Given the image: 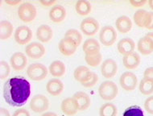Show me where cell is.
I'll return each mask as SVG.
<instances>
[{
    "label": "cell",
    "mask_w": 153,
    "mask_h": 116,
    "mask_svg": "<svg viewBox=\"0 0 153 116\" xmlns=\"http://www.w3.org/2000/svg\"><path fill=\"white\" fill-rule=\"evenodd\" d=\"M130 3L132 7H134L139 8L142 7L143 6L148 3L147 0H130Z\"/></svg>",
    "instance_id": "37"
},
{
    "label": "cell",
    "mask_w": 153,
    "mask_h": 116,
    "mask_svg": "<svg viewBox=\"0 0 153 116\" xmlns=\"http://www.w3.org/2000/svg\"><path fill=\"white\" fill-rule=\"evenodd\" d=\"M117 39V32L112 26L106 25L100 30L99 40L102 45L110 47L114 44Z\"/></svg>",
    "instance_id": "5"
},
{
    "label": "cell",
    "mask_w": 153,
    "mask_h": 116,
    "mask_svg": "<svg viewBox=\"0 0 153 116\" xmlns=\"http://www.w3.org/2000/svg\"><path fill=\"white\" fill-rule=\"evenodd\" d=\"M143 78L153 80V67H149L145 69L143 73Z\"/></svg>",
    "instance_id": "39"
},
{
    "label": "cell",
    "mask_w": 153,
    "mask_h": 116,
    "mask_svg": "<svg viewBox=\"0 0 153 116\" xmlns=\"http://www.w3.org/2000/svg\"><path fill=\"white\" fill-rule=\"evenodd\" d=\"M118 70V65L113 59H106L103 61L101 67V73L105 78L110 79L115 76Z\"/></svg>",
    "instance_id": "12"
},
{
    "label": "cell",
    "mask_w": 153,
    "mask_h": 116,
    "mask_svg": "<svg viewBox=\"0 0 153 116\" xmlns=\"http://www.w3.org/2000/svg\"><path fill=\"white\" fill-rule=\"evenodd\" d=\"M135 24L140 28H147L151 20V12L140 9L135 11L133 16Z\"/></svg>",
    "instance_id": "14"
},
{
    "label": "cell",
    "mask_w": 153,
    "mask_h": 116,
    "mask_svg": "<svg viewBox=\"0 0 153 116\" xmlns=\"http://www.w3.org/2000/svg\"><path fill=\"white\" fill-rule=\"evenodd\" d=\"M27 60L23 53H15L10 58V65L15 71H22L27 66Z\"/></svg>",
    "instance_id": "13"
},
{
    "label": "cell",
    "mask_w": 153,
    "mask_h": 116,
    "mask_svg": "<svg viewBox=\"0 0 153 116\" xmlns=\"http://www.w3.org/2000/svg\"><path fill=\"white\" fill-rule=\"evenodd\" d=\"M119 92L117 85L111 81H105L98 87V94L102 99L111 101L116 98Z\"/></svg>",
    "instance_id": "3"
},
{
    "label": "cell",
    "mask_w": 153,
    "mask_h": 116,
    "mask_svg": "<svg viewBox=\"0 0 153 116\" xmlns=\"http://www.w3.org/2000/svg\"><path fill=\"white\" fill-rule=\"evenodd\" d=\"M147 29H148V30H153V12H151V20Z\"/></svg>",
    "instance_id": "43"
},
{
    "label": "cell",
    "mask_w": 153,
    "mask_h": 116,
    "mask_svg": "<svg viewBox=\"0 0 153 116\" xmlns=\"http://www.w3.org/2000/svg\"><path fill=\"white\" fill-rule=\"evenodd\" d=\"M0 116H11V115L7 109L1 107L0 108Z\"/></svg>",
    "instance_id": "42"
},
{
    "label": "cell",
    "mask_w": 153,
    "mask_h": 116,
    "mask_svg": "<svg viewBox=\"0 0 153 116\" xmlns=\"http://www.w3.org/2000/svg\"><path fill=\"white\" fill-rule=\"evenodd\" d=\"M115 26L117 30L122 34H125L131 31L132 28L131 19L127 16H121L116 19Z\"/></svg>",
    "instance_id": "25"
},
{
    "label": "cell",
    "mask_w": 153,
    "mask_h": 116,
    "mask_svg": "<svg viewBox=\"0 0 153 116\" xmlns=\"http://www.w3.org/2000/svg\"><path fill=\"white\" fill-rule=\"evenodd\" d=\"M144 108L148 113L153 115V95L148 97L144 102Z\"/></svg>",
    "instance_id": "36"
},
{
    "label": "cell",
    "mask_w": 153,
    "mask_h": 116,
    "mask_svg": "<svg viewBox=\"0 0 153 116\" xmlns=\"http://www.w3.org/2000/svg\"><path fill=\"white\" fill-rule=\"evenodd\" d=\"M137 48L142 55H149L153 52V41L145 36L138 41Z\"/></svg>",
    "instance_id": "24"
},
{
    "label": "cell",
    "mask_w": 153,
    "mask_h": 116,
    "mask_svg": "<svg viewBox=\"0 0 153 116\" xmlns=\"http://www.w3.org/2000/svg\"><path fill=\"white\" fill-rule=\"evenodd\" d=\"M36 8L29 2H24L19 6L18 16L21 21L24 23H30L36 19Z\"/></svg>",
    "instance_id": "2"
},
{
    "label": "cell",
    "mask_w": 153,
    "mask_h": 116,
    "mask_svg": "<svg viewBox=\"0 0 153 116\" xmlns=\"http://www.w3.org/2000/svg\"><path fill=\"white\" fill-rule=\"evenodd\" d=\"M11 72V66L5 61L0 62V77L1 79H5L8 77Z\"/></svg>",
    "instance_id": "34"
},
{
    "label": "cell",
    "mask_w": 153,
    "mask_h": 116,
    "mask_svg": "<svg viewBox=\"0 0 153 116\" xmlns=\"http://www.w3.org/2000/svg\"><path fill=\"white\" fill-rule=\"evenodd\" d=\"M98 81V74H96L95 73L93 72L92 77H90V80L86 82H84V83H82V85L85 88H91V87L94 86L95 85L97 84V82Z\"/></svg>",
    "instance_id": "35"
},
{
    "label": "cell",
    "mask_w": 153,
    "mask_h": 116,
    "mask_svg": "<svg viewBox=\"0 0 153 116\" xmlns=\"http://www.w3.org/2000/svg\"><path fill=\"white\" fill-rule=\"evenodd\" d=\"M48 71H49L51 75L56 78L61 77L65 73V65L62 61H54L49 65Z\"/></svg>",
    "instance_id": "26"
},
{
    "label": "cell",
    "mask_w": 153,
    "mask_h": 116,
    "mask_svg": "<svg viewBox=\"0 0 153 116\" xmlns=\"http://www.w3.org/2000/svg\"><path fill=\"white\" fill-rule=\"evenodd\" d=\"M12 116H31L30 115L29 111L26 110V109L20 108L16 110L15 112H14L13 115Z\"/></svg>",
    "instance_id": "38"
},
{
    "label": "cell",
    "mask_w": 153,
    "mask_h": 116,
    "mask_svg": "<svg viewBox=\"0 0 153 116\" xmlns=\"http://www.w3.org/2000/svg\"><path fill=\"white\" fill-rule=\"evenodd\" d=\"M41 116H57V115L54 112H45Z\"/></svg>",
    "instance_id": "44"
},
{
    "label": "cell",
    "mask_w": 153,
    "mask_h": 116,
    "mask_svg": "<svg viewBox=\"0 0 153 116\" xmlns=\"http://www.w3.org/2000/svg\"><path fill=\"white\" fill-rule=\"evenodd\" d=\"M46 90L52 96H58L64 90L63 82L58 78L49 80L46 85Z\"/></svg>",
    "instance_id": "20"
},
{
    "label": "cell",
    "mask_w": 153,
    "mask_h": 116,
    "mask_svg": "<svg viewBox=\"0 0 153 116\" xmlns=\"http://www.w3.org/2000/svg\"><path fill=\"white\" fill-rule=\"evenodd\" d=\"M53 32L50 27L47 24H42L36 30V38L42 43H47L53 38Z\"/></svg>",
    "instance_id": "23"
},
{
    "label": "cell",
    "mask_w": 153,
    "mask_h": 116,
    "mask_svg": "<svg viewBox=\"0 0 153 116\" xmlns=\"http://www.w3.org/2000/svg\"><path fill=\"white\" fill-rule=\"evenodd\" d=\"M139 90L143 95H150L153 94V80L143 78L139 85Z\"/></svg>",
    "instance_id": "29"
},
{
    "label": "cell",
    "mask_w": 153,
    "mask_h": 116,
    "mask_svg": "<svg viewBox=\"0 0 153 116\" xmlns=\"http://www.w3.org/2000/svg\"><path fill=\"white\" fill-rule=\"evenodd\" d=\"M118 110L113 103H107L103 104L99 109L100 116H116Z\"/></svg>",
    "instance_id": "30"
},
{
    "label": "cell",
    "mask_w": 153,
    "mask_h": 116,
    "mask_svg": "<svg viewBox=\"0 0 153 116\" xmlns=\"http://www.w3.org/2000/svg\"><path fill=\"white\" fill-rule=\"evenodd\" d=\"M31 94V85L24 77L16 76L7 80L3 85V98L12 106H22Z\"/></svg>",
    "instance_id": "1"
},
{
    "label": "cell",
    "mask_w": 153,
    "mask_h": 116,
    "mask_svg": "<svg viewBox=\"0 0 153 116\" xmlns=\"http://www.w3.org/2000/svg\"><path fill=\"white\" fill-rule=\"evenodd\" d=\"M148 6H149V7L153 11V0H149V1H148Z\"/></svg>",
    "instance_id": "45"
},
{
    "label": "cell",
    "mask_w": 153,
    "mask_h": 116,
    "mask_svg": "<svg viewBox=\"0 0 153 116\" xmlns=\"http://www.w3.org/2000/svg\"><path fill=\"white\" fill-rule=\"evenodd\" d=\"M82 48L85 55L93 56L100 53L101 46L98 40L94 38H90L85 41Z\"/></svg>",
    "instance_id": "16"
},
{
    "label": "cell",
    "mask_w": 153,
    "mask_h": 116,
    "mask_svg": "<svg viewBox=\"0 0 153 116\" xmlns=\"http://www.w3.org/2000/svg\"><path fill=\"white\" fill-rule=\"evenodd\" d=\"M75 10L79 16H87L91 11V4L86 0H78L75 5Z\"/></svg>",
    "instance_id": "28"
},
{
    "label": "cell",
    "mask_w": 153,
    "mask_h": 116,
    "mask_svg": "<svg viewBox=\"0 0 153 116\" xmlns=\"http://www.w3.org/2000/svg\"><path fill=\"white\" fill-rule=\"evenodd\" d=\"M80 28L82 33H84L85 36H92L98 32L99 29V24L95 19L92 17H87L82 21L80 24Z\"/></svg>",
    "instance_id": "9"
},
{
    "label": "cell",
    "mask_w": 153,
    "mask_h": 116,
    "mask_svg": "<svg viewBox=\"0 0 153 116\" xmlns=\"http://www.w3.org/2000/svg\"><path fill=\"white\" fill-rule=\"evenodd\" d=\"M14 27L11 22L7 20H2L0 23V39L6 40L9 39L13 33Z\"/></svg>",
    "instance_id": "27"
},
{
    "label": "cell",
    "mask_w": 153,
    "mask_h": 116,
    "mask_svg": "<svg viewBox=\"0 0 153 116\" xmlns=\"http://www.w3.org/2000/svg\"><path fill=\"white\" fill-rule=\"evenodd\" d=\"M140 63V57L137 53L133 52L129 54L123 56V64L124 67L127 69H135Z\"/></svg>",
    "instance_id": "22"
},
{
    "label": "cell",
    "mask_w": 153,
    "mask_h": 116,
    "mask_svg": "<svg viewBox=\"0 0 153 116\" xmlns=\"http://www.w3.org/2000/svg\"><path fill=\"white\" fill-rule=\"evenodd\" d=\"M49 19L54 23H61L66 16V10L63 6L56 4L50 9L48 14Z\"/></svg>",
    "instance_id": "18"
},
{
    "label": "cell",
    "mask_w": 153,
    "mask_h": 116,
    "mask_svg": "<svg viewBox=\"0 0 153 116\" xmlns=\"http://www.w3.org/2000/svg\"><path fill=\"white\" fill-rule=\"evenodd\" d=\"M73 98L76 102L78 111H85L90 106V98L86 93L79 91L73 95Z\"/></svg>",
    "instance_id": "21"
},
{
    "label": "cell",
    "mask_w": 153,
    "mask_h": 116,
    "mask_svg": "<svg viewBox=\"0 0 153 116\" xmlns=\"http://www.w3.org/2000/svg\"><path fill=\"white\" fill-rule=\"evenodd\" d=\"M47 67L40 63H33L27 69V74L32 81H41L48 75Z\"/></svg>",
    "instance_id": "4"
},
{
    "label": "cell",
    "mask_w": 153,
    "mask_h": 116,
    "mask_svg": "<svg viewBox=\"0 0 153 116\" xmlns=\"http://www.w3.org/2000/svg\"><path fill=\"white\" fill-rule=\"evenodd\" d=\"M25 53L31 59H40L45 55V48L41 43H29L25 48Z\"/></svg>",
    "instance_id": "10"
},
{
    "label": "cell",
    "mask_w": 153,
    "mask_h": 116,
    "mask_svg": "<svg viewBox=\"0 0 153 116\" xmlns=\"http://www.w3.org/2000/svg\"><path fill=\"white\" fill-rule=\"evenodd\" d=\"M29 106L35 113H42L47 111L49 107V101L45 95L36 94L31 99Z\"/></svg>",
    "instance_id": "6"
},
{
    "label": "cell",
    "mask_w": 153,
    "mask_h": 116,
    "mask_svg": "<svg viewBox=\"0 0 153 116\" xmlns=\"http://www.w3.org/2000/svg\"><path fill=\"white\" fill-rule=\"evenodd\" d=\"M123 116H144V115L140 106L134 105L127 107L124 111Z\"/></svg>",
    "instance_id": "33"
},
{
    "label": "cell",
    "mask_w": 153,
    "mask_h": 116,
    "mask_svg": "<svg viewBox=\"0 0 153 116\" xmlns=\"http://www.w3.org/2000/svg\"><path fill=\"white\" fill-rule=\"evenodd\" d=\"M85 62L91 67H98L102 62V56L101 53H98L96 55L93 56L85 55Z\"/></svg>",
    "instance_id": "31"
},
{
    "label": "cell",
    "mask_w": 153,
    "mask_h": 116,
    "mask_svg": "<svg viewBox=\"0 0 153 116\" xmlns=\"http://www.w3.org/2000/svg\"><path fill=\"white\" fill-rule=\"evenodd\" d=\"M5 3L9 6H17L21 4L20 0H5Z\"/></svg>",
    "instance_id": "41"
},
{
    "label": "cell",
    "mask_w": 153,
    "mask_h": 116,
    "mask_svg": "<svg viewBox=\"0 0 153 116\" xmlns=\"http://www.w3.org/2000/svg\"><path fill=\"white\" fill-rule=\"evenodd\" d=\"M92 74L93 72L88 67L84 65L78 66L74 72V78L81 84L88 82L92 77Z\"/></svg>",
    "instance_id": "19"
},
{
    "label": "cell",
    "mask_w": 153,
    "mask_h": 116,
    "mask_svg": "<svg viewBox=\"0 0 153 116\" xmlns=\"http://www.w3.org/2000/svg\"><path fill=\"white\" fill-rule=\"evenodd\" d=\"M135 42L131 38H123L119 40L117 45V48H118L119 53L123 56L133 53L135 50Z\"/></svg>",
    "instance_id": "17"
},
{
    "label": "cell",
    "mask_w": 153,
    "mask_h": 116,
    "mask_svg": "<svg viewBox=\"0 0 153 116\" xmlns=\"http://www.w3.org/2000/svg\"><path fill=\"white\" fill-rule=\"evenodd\" d=\"M14 38L19 45H24L28 44L32 38V30L27 26H19L16 29Z\"/></svg>",
    "instance_id": "8"
},
{
    "label": "cell",
    "mask_w": 153,
    "mask_h": 116,
    "mask_svg": "<svg viewBox=\"0 0 153 116\" xmlns=\"http://www.w3.org/2000/svg\"><path fill=\"white\" fill-rule=\"evenodd\" d=\"M40 3L45 7H53L56 5V1L55 0H40Z\"/></svg>",
    "instance_id": "40"
},
{
    "label": "cell",
    "mask_w": 153,
    "mask_h": 116,
    "mask_svg": "<svg viewBox=\"0 0 153 116\" xmlns=\"http://www.w3.org/2000/svg\"><path fill=\"white\" fill-rule=\"evenodd\" d=\"M65 37L70 38L73 40H74L77 46H79L82 44V36L81 32H78L76 29H69L65 33Z\"/></svg>",
    "instance_id": "32"
},
{
    "label": "cell",
    "mask_w": 153,
    "mask_h": 116,
    "mask_svg": "<svg viewBox=\"0 0 153 116\" xmlns=\"http://www.w3.org/2000/svg\"><path fill=\"white\" fill-rule=\"evenodd\" d=\"M61 110L67 116L75 115L78 111L76 103L73 97L67 98L62 101L61 105Z\"/></svg>",
    "instance_id": "15"
},
{
    "label": "cell",
    "mask_w": 153,
    "mask_h": 116,
    "mask_svg": "<svg viewBox=\"0 0 153 116\" xmlns=\"http://www.w3.org/2000/svg\"><path fill=\"white\" fill-rule=\"evenodd\" d=\"M146 36H148V38H150L151 40L153 41V32H148V34L146 35Z\"/></svg>",
    "instance_id": "46"
},
{
    "label": "cell",
    "mask_w": 153,
    "mask_h": 116,
    "mask_svg": "<svg viewBox=\"0 0 153 116\" xmlns=\"http://www.w3.org/2000/svg\"><path fill=\"white\" fill-rule=\"evenodd\" d=\"M119 84L124 90L132 91L136 88L138 84L137 77L132 72H125L119 78Z\"/></svg>",
    "instance_id": "7"
},
{
    "label": "cell",
    "mask_w": 153,
    "mask_h": 116,
    "mask_svg": "<svg viewBox=\"0 0 153 116\" xmlns=\"http://www.w3.org/2000/svg\"><path fill=\"white\" fill-rule=\"evenodd\" d=\"M77 47L78 46L76 42L68 37H64L63 39H61L58 45L59 51L61 52V54H63L64 56H66V57L74 54L76 51Z\"/></svg>",
    "instance_id": "11"
}]
</instances>
